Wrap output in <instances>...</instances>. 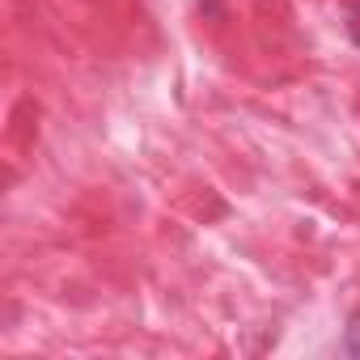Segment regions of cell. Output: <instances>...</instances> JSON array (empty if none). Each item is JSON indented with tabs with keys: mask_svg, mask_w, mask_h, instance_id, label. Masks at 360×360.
Wrapping results in <instances>:
<instances>
[{
	"mask_svg": "<svg viewBox=\"0 0 360 360\" xmlns=\"http://www.w3.org/2000/svg\"><path fill=\"white\" fill-rule=\"evenodd\" d=\"M347 34H352V43L360 47V5H352V9H347Z\"/></svg>",
	"mask_w": 360,
	"mask_h": 360,
	"instance_id": "cell-2",
	"label": "cell"
},
{
	"mask_svg": "<svg viewBox=\"0 0 360 360\" xmlns=\"http://www.w3.org/2000/svg\"><path fill=\"white\" fill-rule=\"evenodd\" d=\"M343 352L360 360V309L352 314V322H347V330H343Z\"/></svg>",
	"mask_w": 360,
	"mask_h": 360,
	"instance_id": "cell-1",
	"label": "cell"
}]
</instances>
